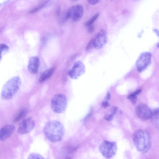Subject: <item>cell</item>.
I'll list each match as a JSON object with an SVG mask.
<instances>
[{
	"instance_id": "1",
	"label": "cell",
	"mask_w": 159,
	"mask_h": 159,
	"mask_svg": "<svg viewBox=\"0 0 159 159\" xmlns=\"http://www.w3.org/2000/svg\"><path fill=\"white\" fill-rule=\"evenodd\" d=\"M44 135L49 141L56 142L61 141L65 133V129L60 121L52 120L48 121L43 129Z\"/></svg>"
},
{
	"instance_id": "2",
	"label": "cell",
	"mask_w": 159,
	"mask_h": 159,
	"mask_svg": "<svg viewBox=\"0 0 159 159\" xmlns=\"http://www.w3.org/2000/svg\"><path fill=\"white\" fill-rule=\"evenodd\" d=\"M133 140L139 152L145 153L149 150L151 145V138L147 130L141 129L136 131L133 134Z\"/></svg>"
},
{
	"instance_id": "3",
	"label": "cell",
	"mask_w": 159,
	"mask_h": 159,
	"mask_svg": "<svg viewBox=\"0 0 159 159\" xmlns=\"http://www.w3.org/2000/svg\"><path fill=\"white\" fill-rule=\"evenodd\" d=\"M21 84V79L18 76L8 80L2 88L1 95L2 99L7 100L12 98L19 90Z\"/></svg>"
},
{
	"instance_id": "4",
	"label": "cell",
	"mask_w": 159,
	"mask_h": 159,
	"mask_svg": "<svg viewBox=\"0 0 159 159\" xmlns=\"http://www.w3.org/2000/svg\"><path fill=\"white\" fill-rule=\"evenodd\" d=\"M117 145L114 141H103L99 145V150L102 156L106 159H111L116 154Z\"/></svg>"
},
{
	"instance_id": "5",
	"label": "cell",
	"mask_w": 159,
	"mask_h": 159,
	"mask_svg": "<svg viewBox=\"0 0 159 159\" xmlns=\"http://www.w3.org/2000/svg\"><path fill=\"white\" fill-rule=\"evenodd\" d=\"M67 103L66 98L65 95L61 93L56 94L51 100L52 109L55 113H62L66 110Z\"/></svg>"
},
{
	"instance_id": "6",
	"label": "cell",
	"mask_w": 159,
	"mask_h": 159,
	"mask_svg": "<svg viewBox=\"0 0 159 159\" xmlns=\"http://www.w3.org/2000/svg\"><path fill=\"white\" fill-rule=\"evenodd\" d=\"M84 11L83 7L81 5H77L73 6L69 9L65 15L66 20L71 18L74 21H78L83 16Z\"/></svg>"
},
{
	"instance_id": "7",
	"label": "cell",
	"mask_w": 159,
	"mask_h": 159,
	"mask_svg": "<svg viewBox=\"0 0 159 159\" xmlns=\"http://www.w3.org/2000/svg\"><path fill=\"white\" fill-rule=\"evenodd\" d=\"M152 54L149 52L142 53L136 61V65L137 70L139 72L143 71L151 63Z\"/></svg>"
},
{
	"instance_id": "8",
	"label": "cell",
	"mask_w": 159,
	"mask_h": 159,
	"mask_svg": "<svg viewBox=\"0 0 159 159\" xmlns=\"http://www.w3.org/2000/svg\"><path fill=\"white\" fill-rule=\"evenodd\" d=\"M93 39L94 48L97 49L102 48L107 41V33L104 29L100 30Z\"/></svg>"
},
{
	"instance_id": "9",
	"label": "cell",
	"mask_w": 159,
	"mask_h": 159,
	"mask_svg": "<svg viewBox=\"0 0 159 159\" xmlns=\"http://www.w3.org/2000/svg\"><path fill=\"white\" fill-rule=\"evenodd\" d=\"M85 68L83 63L80 61L75 62L68 71V75L72 79H77L83 75Z\"/></svg>"
},
{
	"instance_id": "10",
	"label": "cell",
	"mask_w": 159,
	"mask_h": 159,
	"mask_svg": "<svg viewBox=\"0 0 159 159\" xmlns=\"http://www.w3.org/2000/svg\"><path fill=\"white\" fill-rule=\"evenodd\" d=\"M35 122L31 117L26 118L22 120L17 130L18 134L23 135L30 132L34 128Z\"/></svg>"
},
{
	"instance_id": "11",
	"label": "cell",
	"mask_w": 159,
	"mask_h": 159,
	"mask_svg": "<svg viewBox=\"0 0 159 159\" xmlns=\"http://www.w3.org/2000/svg\"><path fill=\"white\" fill-rule=\"evenodd\" d=\"M136 114L141 120L146 121L151 118L152 111L147 105L140 104L138 105L135 108Z\"/></svg>"
},
{
	"instance_id": "12",
	"label": "cell",
	"mask_w": 159,
	"mask_h": 159,
	"mask_svg": "<svg viewBox=\"0 0 159 159\" xmlns=\"http://www.w3.org/2000/svg\"><path fill=\"white\" fill-rule=\"evenodd\" d=\"M15 130L14 126L12 125H7L2 128L0 131V140L4 141L13 134Z\"/></svg>"
},
{
	"instance_id": "13",
	"label": "cell",
	"mask_w": 159,
	"mask_h": 159,
	"mask_svg": "<svg viewBox=\"0 0 159 159\" xmlns=\"http://www.w3.org/2000/svg\"><path fill=\"white\" fill-rule=\"evenodd\" d=\"M39 64L40 61L38 57L34 56L31 57L28 64L29 71L32 74H36L38 72Z\"/></svg>"
},
{
	"instance_id": "14",
	"label": "cell",
	"mask_w": 159,
	"mask_h": 159,
	"mask_svg": "<svg viewBox=\"0 0 159 159\" xmlns=\"http://www.w3.org/2000/svg\"><path fill=\"white\" fill-rule=\"evenodd\" d=\"M55 70V67H54L50 68L43 72L39 80V81L40 83H42L46 81L53 74Z\"/></svg>"
},
{
	"instance_id": "15",
	"label": "cell",
	"mask_w": 159,
	"mask_h": 159,
	"mask_svg": "<svg viewBox=\"0 0 159 159\" xmlns=\"http://www.w3.org/2000/svg\"><path fill=\"white\" fill-rule=\"evenodd\" d=\"M151 119L153 125L159 129V108H157L152 111Z\"/></svg>"
},
{
	"instance_id": "16",
	"label": "cell",
	"mask_w": 159,
	"mask_h": 159,
	"mask_svg": "<svg viewBox=\"0 0 159 159\" xmlns=\"http://www.w3.org/2000/svg\"><path fill=\"white\" fill-rule=\"evenodd\" d=\"M27 113V110L26 108H23L21 109L16 115L14 119V122H16L19 121L23 118Z\"/></svg>"
},
{
	"instance_id": "17",
	"label": "cell",
	"mask_w": 159,
	"mask_h": 159,
	"mask_svg": "<svg viewBox=\"0 0 159 159\" xmlns=\"http://www.w3.org/2000/svg\"><path fill=\"white\" fill-rule=\"evenodd\" d=\"M141 91V89H138L129 95L128 98L133 103L136 102L137 96L139 94Z\"/></svg>"
},
{
	"instance_id": "18",
	"label": "cell",
	"mask_w": 159,
	"mask_h": 159,
	"mask_svg": "<svg viewBox=\"0 0 159 159\" xmlns=\"http://www.w3.org/2000/svg\"><path fill=\"white\" fill-rule=\"evenodd\" d=\"M0 58H2V56L7 53L9 51V48L5 44L2 43L0 45Z\"/></svg>"
},
{
	"instance_id": "19",
	"label": "cell",
	"mask_w": 159,
	"mask_h": 159,
	"mask_svg": "<svg viewBox=\"0 0 159 159\" xmlns=\"http://www.w3.org/2000/svg\"><path fill=\"white\" fill-rule=\"evenodd\" d=\"M110 98V94L109 92H108L102 103V105L103 107L106 108L109 106L108 101Z\"/></svg>"
},
{
	"instance_id": "20",
	"label": "cell",
	"mask_w": 159,
	"mask_h": 159,
	"mask_svg": "<svg viewBox=\"0 0 159 159\" xmlns=\"http://www.w3.org/2000/svg\"><path fill=\"white\" fill-rule=\"evenodd\" d=\"M99 13H97L94 15L92 18L86 21L85 24L86 26L92 25L95 21L97 19L99 16Z\"/></svg>"
},
{
	"instance_id": "21",
	"label": "cell",
	"mask_w": 159,
	"mask_h": 159,
	"mask_svg": "<svg viewBox=\"0 0 159 159\" xmlns=\"http://www.w3.org/2000/svg\"><path fill=\"white\" fill-rule=\"evenodd\" d=\"M45 158L41 154L36 153H30L27 157L28 159H44Z\"/></svg>"
},
{
	"instance_id": "22",
	"label": "cell",
	"mask_w": 159,
	"mask_h": 159,
	"mask_svg": "<svg viewBox=\"0 0 159 159\" xmlns=\"http://www.w3.org/2000/svg\"><path fill=\"white\" fill-rule=\"evenodd\" d=\"M87 2L90 4L92 5H94L97 4L100 0H87Z\"/></svg>"
},
{
	"instance_id": "23",
	"label": "cell",
	"mask_w": 159,
	"mask_h": 159,
	"mask_svg": "<svg viewBox=\"0 0 159 159\" xmlns=\"http://www.w3.org/2000/svg\"><path fill=\"white\" fill-rule=\"evenodd\" d=\"M94 48L93 44V39H92L89 43L88 44V45L87 46L86 49L88 50L91 48Z\"/></svg>"
},
{
	"instance_id": "24",
	"label": "cell",
	"mask_w": 159,
	"mask_h": 159,
	"mask_svg": "<svg viewBox=\"0 0 159 159\" xmlns=\"http://www.w3.org/2000/svg\"><path fill=\"white\" fill-rule=\"evenodd\" d=\"M43 5H43L42 6H41L39 7L36 8L32 10H31L30 11V13H34V12H36L39 10L42 7H43Z\"/></svg>"
},
{
	"instance_id": "25",
	"label": "cell",
	"mask_w": 159,
	"mask_h": 159,
	"mask_svg": "<svg viewBox=\"0 0 159 159\" xmlns=\"http://www.w3.org/2000/svg\"><path fill=\"white\" fill-rule=\"evenodd\" d=\"M88 27V30L89 32L91 33L94 30V27L93 25H89Z\"/></svg>"
},
{
	"instance_id": "26",
	"label": "cell",
	"mask_w": 159,
	"mask_h": 159,
	"mask_svg": "<svg viewBox=\"0 0 159 159\" xmlns=\"http://www.w3.org/2000/svg\"><path fill=\"white\" fill-rule=\"evenodd\" d=\"M60 12V7H57V9L56 10V14L57 16H58L59 15Z\"/></svg>"
},
{
	"instance_id": "27",
	"label": "cell",
	"mask_w": 159,
	"mask_h": 159,
	"mask_svg": "<svg viewBox=\"0 0 159 159\" xmlns=\"http://www.w3.org/2000/svg\"><path fill=\"white\" fill-rule=\"evenodd\" d=\"M71 0L73 2H76V1H78V0Z\"/></svg>"
},
{
	"instance_id": "28",
	"label": "cell",
	"mask_w": 159,
	"mask_h": 159,
	"mask_svg": "<svg viewBox=\"0 0 159 159\" xmlns=\"http://www.w3.org/2000/svg\"><path fill=\"white\" fill-rule=\"evenodd\" d=\"M157 46L159 48V43L158 44Z\"/></svg>"
}]
</instances>
